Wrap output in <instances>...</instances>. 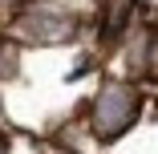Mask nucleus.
Masks as SVG:
<instances>
[{"label": "nucleus", "mask_w": 158, "mask_h": 154, "mask_svg": "<svg viewBox=\"0 0 158 154\" xmlns=\"http://www.w3.org/2000/svg\"><path fill=\"white\" fill-rule=\"evenodd\" d=\"M134 114H138L134 94H130L126 85H110L106 94L98 98V130H102L106 138H114V134H122V130L134 122Z\"/></svg>", "instance_id": "1"}, {"label": "nucleus", "mask_w": 158, "mask_h": 154, "mask_svg": "<svg viewBox=\"0 0 158 154\" xmlns=\"http://www.w3.org/2000/svg\"><path fill=\"white\" fill-rule=\"evenodd\" d=\"M12 65H16V53L0 45V77H8V73H12Z\"/></svg>", "instance_id": "2"}, {"label": "nucleus", "mask_w": 158, "mask_h": 154, "mask_svg": "<svg viewBox=\"0 0 158 154\" xmlns=\"http://www.w3.org/2000/svg\"><path fill=\"white\" fill-rule=\"evenodd\" d=\"M0 154H4V138H0Z\"/></svg>", "instance_id": "3"}]
</instances>
